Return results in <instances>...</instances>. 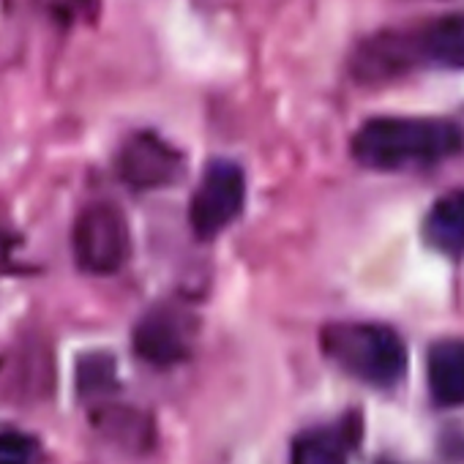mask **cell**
Returning a JSON list of instances; mask_svg holds the SVG:
<instances>
[{
    "label": "cell",
    "mask_w": 464,
    "mask_h": 464,
    "mask_svg": "<svg viewBox=\"0 0 464 464\" xmlns=\"http://www.w3.org/2000/svg\"><path fill=\"white\" fill-rule=\"evenodd\" d=\"M464 148V131L445 118H372L353 137L358 164L380 172L431 167Z\"/></svg>",
    "instance_id": "1"
},
{
    "label": "cell",
    "mask_w": 464,
    "mask_h": 464,
    "mask_svg": "<svg viewBox=\"0 0 464 464\" xmlns=\"http://www.w3.org/2000/svg\"><path fill=\"white\" fill-rule=\"evenodd\" d=\"M325 353L353 377L388 388L407 366V350L396 331L377 323H334L323 331Z\"/></svg>",
    "instance_id": "2"
},
{
    "label": "cell",
    "mask_w": 464,
    "mask_h": 464,
    "mask_svg": "<svg viewBox=\"0 0 464 464\" xmlns=\"http://www.w3.org/2000/svg\"><path fill=\"white\" fill-rule=\"evenodd\" d=\"M74 260L85 274L107 276L126 266L131 255L129 221L112 202H91L74 221Z\"/></svg>",
    "instance_id": "3"
},
{
    "label": "cell",
    "mask_w": 464,
    "mask_h": 464,
    "mask_svg": "<svg viewBox=\"0 0 464 464\" xmlns=\"http://www.w3.org/2000/svg\"><path fill=\"white\" fill-rule=\"evenodd\" d=\"M246 202V178L236 161L216 159L205 167L197 191L191 197L188 221L197 238L210 241L224 227H229L244 210Z\"/></svg>",
    "instance_id": "4"
},
{
    "label": "cell",
    "mask_w": 464,
    "mask_h": 464,
    "mask_svg": "<svg viewBox=\"0 0 464 464\" xmlns=\"http://www.w3.org/2000/svg\"><path fill=\"white\" fill-rule=\"evenodd\" d=\"M115 169L126 186H131L137 191H153V188L169 186L180 175L183 159L159 134L137 131L121 145Z\"/></svg>",
    "instance_id": "5"
},
{
    "label": "cell",
    "mask_w": 464,
    "mask_h": 464,
    "mask_svg": "<svg viewBox=\"0 0 464 464\" xmlns=\"http://www.w3.org/2000/svg\"><path fill=\"white\" fill-rule=\"evenodd\" d=\"M131 347L153 369H172L186 361L191 347L188 317L175 306H153L134 328Z\"/></svg>",
    "instance_id": "6"
},
{
    "label": "cell",
    "mask_w": 464,
    "mask_h": 464,
    "mask_svg": "<svg viewBox=\"0 0 464 464\" xmlns=\"http://www.w3.org/2000/svg\"><path fill=\"white\" fill-rule=\"evenodd\" d=\"M420 63L464 69V12L445 14L415 31Z\"/></svg>",
    "instance_id": "7"
},
{
    "label": "cell",
    "mask_w": 464,
    "mask_h": 464,
    "mask_svg": "<svg viewBox=\"0 0 464 464\" xmlns=\"http://www.w3.org/2000/svg\"><path fill=\"white\" fill-rule=\"evenodd\" d=\"M429 391L437 404L459 407L464 404V342L445 339L429 350Z\"/></svg>",
    "instance_id": "8"
},
{
    "label": "cell",
    "mask_w": 464,
    "mask_h": 464,
    "mask_svg": "<svg viewBox=\"0 0 464 464\" xmlns=\"http://www.w3.org/2000/svg\"><path fill=\"white\" fill-rule=\"evenodd\" d=\"M355 445H358V423L353 420L314 429L295 442L293 464H347Z\"/></svg>",
    "instance_id": "9"
},
{
    "label": "cell",
    "mask_w": 464,
    "mask_h": 464,
    "mask_svg": "<svg viewBox=\"0 0 464 464\" xmlns=\"http://www.w3.org/2000/svg\"><path fill=\"white\" fill-rule=\"evenodd\" d=\"M426 238L445 255H464V188L440 197L426 216Z\"/></svg>",
    "instance_id": "10"
},
{
    "label": "cell",
    "mask_w": 464,
    "mask_h": 464,
    "mask_svg": "<svg viewBox=\"0 0 464 464\" xmlns=\"http://www.w3.org/2000/svg\"><path fill=\"white\" fill-rule=\"evenodd\" d=\"M77 385H80L82 396L104 399L107 393H112L118 388L112 358L110 355H88V358H82L80 366H77Z\"/></svg>",
    "instance_id": "11"
},
{
    "label": "cell",
    "mask_w": 464,
    "mask_h": 464,
    "mask_svg": "<svg viewBox=\"0 0 464 464\" xmlns=\"http://www.w3.org/2000/svg\"><path fill=\"white\" fill-rule=\"evenodd\" d=\"M36 6L61 28L93 23L102 12V0H36Z\"/></svg>",
    "instance_id": "12"
},
{
    "label": "cell",
    "mask_w": 464,
    "mask_h": 464,
    "mask_svg": "<svg viewBox=\"0 0 464 464\" xmlns=\"http://www.w3.org/2000/svg\"><path fill=\"white\" fill-rule=\"evenodd\" d=\"M39 442L20 429H0V464H36Z\"/></svg>",
    "instance_id": "13"
},
{
    "label": "cell",
    "mask_w": 464,
    "mask_h": 464,
    "mask_svg": "<svg viewBox=\"0 0 464 464\" xmlns=\"http://www.w3.org/2000/svg\"><path fill=\"white\" fill-rule=\"evenodd\" d=\"M14 257H17V236L9 227L0 224V271H12Z\"/></svg>",
    "instance_id": "14"
}]
</instances>
